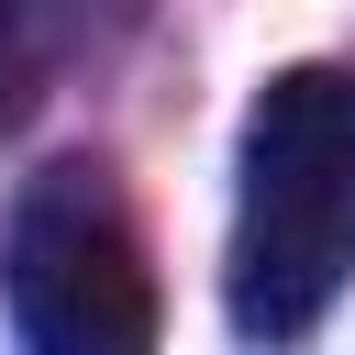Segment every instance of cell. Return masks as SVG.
Instances as JSON below:
<instances>
[{
	"mask_svg": "<svg viewBox=\"0 0 355 355\" xmlns=\"http://www.w3.org/2000/svg\"><path fill=\"white\" fill-rule=\"evenodd\" d=\"M355 277V78L277 67L244 111V189H233V333H311Z\"/></svg>",
	"mask_w": 355,
	"mask_h": 355,
	"instance_id": "1",
	"label": "cell"
},
{
	"mask_svg": "<svg viewBox=\"0 0 355 355\" xmlns=\"http://www.w3.org/2000/svg\"><path fill=\"white\" fill-rule=\"evenodd\" d=\"M0 288H11V333L33 355H144L155 344V277H144L133 211H122L111 166H89V155L22 178L11 233H0Z\"/></svg>",
	"mask_w": 355,
	"mask_h": 355,
	"instance_id": "2",
	"label": "cell"
},
{
	"mask_svg": "<svg viewBox=\"0 0 355 355\" xmlns=\"http://www.w3.org/2000/svg\"><path fill=\"white\" fill-rule=\"evenodd\" d=\"M11 100L22 89H11V0H0V122H11Z\"/></svg>",
	"mask_w": 355,
	"mask_h": 355,
	"instance_id": "3",
	"label": "cell"
}]
</instances>
